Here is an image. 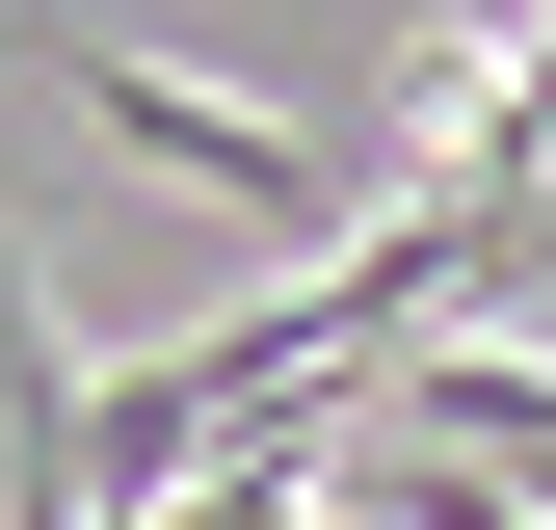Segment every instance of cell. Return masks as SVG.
<instances>
[{
	"mask_svg": "<svg viewBox=\"0 0 556 530\" xmlns=\"http://www.w3.org/2000/svg\"><path fill=\"white\" fill-rule=\"evenodd\" d=\"M53 106H80L106 160L213 186V213H239V239H292V265L371 213V132H292V106H239V80H186V53H80V27H53Z\"/></svg>",
	"mask_w": 556,
	"mask_h": 530,
	"instance_id": "1",
	"label": "cell"
}]
</instances>
